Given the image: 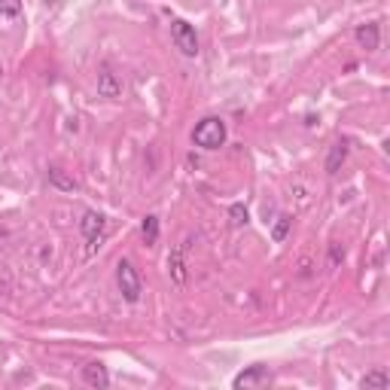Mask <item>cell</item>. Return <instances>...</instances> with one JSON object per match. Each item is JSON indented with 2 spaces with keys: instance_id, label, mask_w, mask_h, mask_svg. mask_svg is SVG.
<instances>
[{
  "instance_id": "cell-1",
  "label": "cell",
  "mask_w": 390,
  "mask_h": 390,
  "mask_svg": "<svg viewBox=\"0 0 390 390\" xmlns=\"http://www.w3.org/2000/svg\"><path fill=\"white\" fill-rule=\"evenodd\" d=\"M193 143L202 150H220L226 143V122L220 116H204L193 128Z\"/></svg>"
},
{
  "instance_id": "cell-2",
  "label": "cell",
  "mask_w": 390,
  "mask_h": 390,
  "mask_svg": "<svg viewBox=\"0 0 390 390\" xmlns=\"http://www.w3.org/2000/svg\"><path fill=\"white\" fill-rule=\"evenodd\" d=\"M116 284H119V293L125 302H141V293H143V281L137 274L132 259H119L116 263Z\"/></svg>"
},
{
  "instance_id": "cell-3",
  "label": "cell",
  "mask_w": 390,
  "mask_h": 390,
  "mask_svg": "<svg viewBox=\"0 0 390 390\" xmlns=\"http://www.w3.org/2000/svg\"><path fill=\"white\" fill-rule=\"evenodd\" d=\"M171 40L180 49V55H186V58H195L198 52H202V49H198L195 28L189 25V21H183V19H171Z\"/></svg>"
},
{
  "instance_id": "cell-4",
  "label": "cell",
  "mask_w": 390,
  "mask_h": 390,
  "mask_svg": "<svg viewBox=\"0 0 390 390\" xmlns=\"http://www.w3.org/2000/svg\"><path fill=\"white\" fill-rule=\"evenodd\" d=\"M104 226H107V220L98 211H86V213H82L80 232H82V238H86V254H95L98 244L104 241Z\"/></svg>"
},
{
  "instance_id": "cell-5",
  "label": "cell",
  "mask_w": 390,
  "mask_h": 390,
  "mask_svg": "<svg viewBox=\"0 0 390 390\" xmlns=\"http://www.w3.org/2000/svg\"><path fill=\"white\" fill-rule=\"evenodd\" d=\"M274 381L272 375V369L269 366H263V363H256V366H247L244 372H238V375L232 378V387L235 390H250V387H269Z\"/></svg>"
},
{
  "instance_id": "cell-6",
  "label": "cell",
  "mask_w": 390,
  "mask_h": 390,
  "mask_svg": "<svg viewBox=\"0 0 390 390\" xmlns=\"http://www.w3.org/2000/svg\"><path fill=\"white\" fill-rule=\"evenodd\" d=\"M98 95L107 98V101H116V98H122V80L113 73L110 64H104L101 71H98Z\"/></svg>"
},
{
  "instance_id": "cell-7",
  "label": "cell",
  "mask_w": 390,
  "mask_h": 390,
  "mask_svg": "<svg viewBox=\"0 0 390 390\" xmlns=\"http://www.w3.org/2000/svg\"><path fill=\"white\" fill-rule=\"evenodd\" d=\"M183 254H186V241L177 244V247L171 250V256H168V274H171L174 287L186 284V263H183Z\"/></svg>"
},
{
  "instance_id": "cell-8",
  "label": "cell",
  "mask_w": 390,
  "mask_h": 390,
  "mask_svg": "<svg viewBox=\"0 0 390 390\" xmlns=\"http://www.w3.org/2000/svg\"><path fill=\"white\" fill-rule=\"evenodd\" d=\"M82 381H86L89 387H95V390L110 387V375H107V366H104V363H89V366H82Z\"/></svg>"
},
{
  "instance_id": "cell-9",
  "label": "cell",
  "mask_w": 390,
  "mask_h": 390,
  "mask_svg": "<svg viewBox=\"0 0 390 390\" xmlns=\"http://www.w3.org/2000/svg\"><path fill=\"white\" fill-rule=\"evenodd\" d=\"M354 37H357V43H360L366 52H375V49H378L381 34H378V25H375V21H366V25H357Z\"/></svg>"
},
{
  "instance_id": "cell-10",
  "label": "cell",
  "mask_w": 390,
  "mask_h": 390,
  "mask_svg": "<svg viewBox=\"0 0 390 390\" xmlns=\"http://www.w3.org/2000/svg\"><path fill=\"white\" fill-rule=\"evenodd\" d=\"M348 159V143L345 141H335L330 147V156H326V174H339L342 165Z\"/></svg>"
},
{
  "instance_id": "cell-11",
  "label": "cell",
  "mask_w": 390,
  "mask_h": 390,
  "mask_svg": "<svg viewBox=\"0 0 390 390\" xmlns=\"http://www.w3.org/2000/svg\"><path fill=\"white\" fill-rule=\"evenodd\" d=\"M49 186L61 189V193H76V189H80V183H76L73 177H67L61 168H49Z\"/></svg>"
},
{
  "instance_id": "cell-12",
  "label": "cell",
  "mask_w": 390,
  "mask_h": 390,
  "mask_svg": "<svg viewBox=\"0 0 390 390\" xmlns=\"http://www.w3.org/2000/svg\"><path fill=\"white\" fill-rule=\"evenodd\" d=\"M141 238H143L147 247H152V244L159 241V217H152V213H150V217L143 220V223H141Z\"/></svg>"
},
{
  "instance_id": "cell-13",
  "label": "cell",
  "mask_w": 390,
  "mask_h": 390,
  "mask_svg": "<svg viewBox=\"0 0 390 390\" xmlns=\"http://www.w3.org/2000/svg\"><path fill=\"white\" fill-rule=\"evenodd\" d=\"M290 229H293V220H290V217H278V223H274V229H272V241L274 244H284L287 235H290Z\"/></svg>"
},
{
  "instance_id": "cell-14",
  "label": "cell",
  "mask_w": 390,
  "mask_h": 390,
  "mask_svg": "<svg viewBox=\"0 0 390 390\" xmlns=\"http://www.w3.org/2000/svg\"><path fill=\"white\" fill-rule=\"evenodd\" d=\"M247 220H250V213L244 204H232V208H229V223H232V229L247 226Z\"/></svg>"
},
{
  "instance_id": "cell-15",
  "label": "cell",
  "mask_w": 390,
  "mask_h": 390,
  "mask_svg": "<svg viewBox=\"0 0 390 390\" xmlns=\"http://www.w3.org/2000/svg\"><path fill=\"white\" fill-rule=\"evenodd\" d=\"M360 384L363 387H381V390H384V387H390V378H387L384 369H375V372H369V375H366Z\"/></svg>"
},
{
  "instance_id": "cell-16",
  "label": "cell",
  "mask_w": 390,
  "mask_h": 390,
  "mask_svg": "<svg viewBox=\"0 0 390 390\" xmlns=\"http://www.w3.org/2000/svg\"><path fill=\"white\" fill-rule=\"evenodd\" d=\"M0 15H3V19H19L21 0H0Z\"/></svg>"
},
{
  "instance_id": "cell-17",
  "label": "cell",
  "mask_w": 390,
  "mask_h": 390,
  "mask_svg": "<svg viewBox=\"0 0 390 390\" xmlns=\"http://www.w3.org/2000/svg\"><path fill=\"white\" fill-rule=\"evenodd\" d=\"M342 259V250H339V244H333V263H339Z\"/></svg>"
}]
</instances>
